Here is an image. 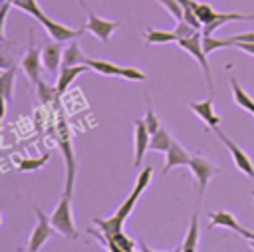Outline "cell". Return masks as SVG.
Wrapping results in <instances>:
<instances>
[{
  "label": "cell",
  "mask_w": 254,
  "mask_h": 252,
  "mask_svg": "<svg viewBox=\"0 0 254 252\" xmlns=\"http://www.w3.org/2000/svg\"><path fill=\"white\" fill-rule=\"evenodd\" d=\"M141 194H143V190H141L139 187H133V190H131V194L127 196V200L115 210V214H113L111 218H93V224L99 226V230H101L103 234H107V236H111V234L123 230V224H125L127 216L133 212V208H135V204H137V200H139Z\"/></svg>",
  "instance_id": "6da1fadb"
},
{
  "label": "cell",
  "mask_w": 254,
  "mask_h": 252,
  "mask_svg": "<svg viewBox=\"0 0 254 252\" xmlns=\"http://www.w3.org/2000/svg\"><path fill=\"white\" fill-rule=\"evenodd\" d=\"M50 222L56 228V232H60L62 236H65L69 240L77 238V232H75V226H73V216H71V194L69 192L62 194L58 206L50 214Z\"/></svg>",
  "instance_id": "7a4b0ae2"
},
{
  "label": "cell",
  "mask_w": 254,
  "mask_h": 252,
  "mask_svg": "<svg viewBox=\"0 0 254 252\" xmlns=\"http://www.w3.org/2000/svg\"><path fill=\"white\" fill-rule=\"evenodd\" d=\"M183 50H187L198 63H200V67H202V71H204V77H206V85H208V89L210 91H214V85H212V75H210V65H208V60H206V52H204V48H202V34H192V36H189V38H183V40H179L177 42Z\"/></svg>",
  "instance_id": "3957f363"
},
{
  "label": "cell",
  "mask_w": 254,
  "mask_h": 252,
  "mask_svg": "<svg viewBox=\"0 0 254 252\" xmlns=\"http://www.w3.org/2000/svg\"><path fill=\"white\" fill-rule=\"evenodd\" d=\"M34 212H36V216H38V222H36V226H34V230H32V234H30V238H28V246H26L28 252L40 250V248L52 238V234L56 232V228L52 226L50 218L46 216V212H44L42 208L34 206Z\"/></svg>",
  "instance_id": "277c9868"
},
{
  "label": "cell",
  "mask_w": 254,
  "mask_h": 252,
  "mask_svg": "<svg viewBox=\"0 0 254 252\" xmlns=\"http://www.w3.org/2000/svg\"><path fill=\"white\" fill-rule=\"evenodd\" d=\"M212 133L216 135V139L228 149V153H230V157H232V163H234V167L238 169V171H242L246 177H254V165H252V161L248 159V155L230 139V137H226L218 127H212Z\"/></svg>",
  "instance_id": "5b68a950"
},
{
  "label": "cell",
  "mask_w": 254,
  "mask_h": 252,
  "mask_svg": "<svg viewBox=\"0 0 254 252\" xmlns=\"http://www.w3.org/2000/svg\"><path fill=\"white\" fill-rule=\"evenodd\" d=\"M189 169L192 171V175H194V179H196L198 196H202V194H204V189H206V185H208V181L218 173V167H214V165H212L210 161H206L204 157L194 155V157H190V161H189Z\"/></svg>",
  "instance_id": "8992f818"
},
{
  "label": "cell",
  "mask_w": 254,
  "mask_h": 252,
  "mask_svg": "<svg viewBox=\"0 0 254 252\" xmlns=\"http://www.w3.org/2000/svg\"><path fill=\"white\" fill-rule=\"evenodd\" d=\"M87 32H91L95 38H99V42H103V44H107L109 42V38H111V34L117 30V28H121V24L119 22H115V20H107V18H101V16H95V14H87V22H85V26H83Z\"/></svg>",
  "instance_id": "52a82bcc"
},
{
  "label": "cell",
  "mask_w": 254,
  "mask_h": 252,
  "mask_svg": "<svg viewBox=\"0 0 254 252\" xmlns=\"http://www.w3.org/2000/svg\"><path fill=\"white\" fill-rule=\"evenodd\" d=\"M40 24L48 30L50 38H54L56 42L75 40V38H79V36L85 32V28H69V26H64V24H60V22H56V20L48 18V16H44V18L40 20Z\"/></svg>",
  "instance_id": "ba28073f"
},
{
  "label": "cell",
  "mask_w": 254,
  "mask_h": 252,
  "mask_svg": "<svg viewBox=\"0 0 254 252\" xmlns=\"http://www.w3.org/2000/svg\"><path fill=\"white\" fill-rule=\"evenodd\" d=\"M149 141H151V131L147 129L145 119L135 121V157H133V167H141L143 155L149 151Z\"/></svg>",
  "instance_id": "9c48e42d"
},
{
  "label": "cell",
  "mask_w": 254,
  "mask_h": 252,
  "mask_svg": "<svg viewBox=\"0 0 254 252\" xmlns=\"http://www.w3.org/2000/svg\"><path fill=\"white\" fill-rule=\"evenodd\" d=\"M42 52H38L34 46H30V50L26 52V56L22 58L20 67L24 69V73L28 75L30 81L38 83L40 81V69H42Z\"/></svg>",
  "instance_id": "30bf717a"
},
{
  "label": "cell",
  "mask_w": 254,
  "mask_h": 252,
  "mask_svg": "<svg viewBox=\"0 0 254 252\" xmlns=\"http://www.w3.org/2000/svg\"><path fill=\"white\" fill-rule=\"evenodd\" d=\"M89 65L87 63H77V65H62L60 67V73H58V81H56V89H58V95H62L77 75H81L83 71H87Z\"/></svg>",
  "instance_id": "8fae6325"
},
{
  "label": "cell",
  "mask_w": 254,
  "mask_h": 252,
  "mask_svg": "<svg viewBox=\"0 0 254 252\" xmlns=\"http://www.w3.org/2000/svg\"><path fill=\"white\" fill-rule=\"evenodd\" d=\"M167 155V161H165V167H163V175H167L171 169L175 167H189V161H190V155L187 153V149H183L181 143L173 141L169 151L165 153Z\"/></svg>",
  "instance_id": "7c38bea8"
},
{
  "label": "cell",
  "mask_w": 254,
  "mask_h": 252,
  "mask_svg": "<svg viewBox=\"0 0 254 252\" xmlns=\"http://www.w3.org/2000/svg\"><path fill=\"white\" fill-rule=\"evenodd\" d=\"M62 58H64V50L60 42H50L42 48V63L48 71H58L62 67Z\"/></svg>",
  "instance_id": "4fadbf2b"
},
{
  "label": "cell",
  "mask_w": 254,
  "mask_h": 252,
  "mask_svg": "<svg viewBox=\"0 0 254 252\" xmlns=\"http://www.w3.org/2000/svg\"><path fill=\"white\" fill-rule=\"evenodd\" d=\"M190 107V111H194L196 113V117H200L204 123H206V127H218L220 125V117L216 115V111H214V105H212V99H204V101H194V103H190L189 105Z\"/></svg>",
  "instance_id": "5bb4252c"
},
{
  "label": "cell",
  "mask_w": 254,
  "mask_h": 252,
  "mask_svg": "<svg viewBox=\"0 0 254 252\" xmlns=\"http://www.w3.org/2000/svg\"><path fill=\"white\" fill-rule=\"evenodd\" d=\"M216 226H222V228H230L234 232H240L244 226L238 224V220L234 218L232 212L228 210H214L210 212V222H208V228H216Z\"/></svg>",
  "instance_id": "9a60e30c"
},
{
  "label": "cell",
  "mask_w": 254,
  "mask_h": 252,
  "mask_svg": "<svg viewBox=\"0 0 254 252\" xmlns=\"http://www.w3.org/2000/svg\"><path fill=\"white\" fill-rule=\"evenodd\" d=\"M252 18H254V14H238V12L218 14L210 24H206V26L202 28V34H204V36H210V34H214V30H218L220 26H224V24H228V22H236V20H252Z\"/></svg>",
  "instance_id": "2e32d148"
},
{
  "label": "cell",
  "mask_w": 254,
  "mask_h": 252,
  "mask_svg": "<svg viewBox=\"0 0 254 252\" xmlns=\"http://www.w3.org/2000/svg\"><path fill=\"white\" fill-rule=\"evenodd\" d=\"M89 65V69L101 73V75H113V77H123V65H117V63H111V62H105V60H91L87 58L85 62Z\"/></svg>",
  "instance_id": "e0dca14e"
},
{
  "label": "cell",
  "mask_w": 254,
  "mask_h": 252,
  "mask_svg": "<svg viewBox=\"0 0 254 252\" xmlns=\"http://www.w3.org/2000/svg\"><path fill=\"white\" fill-rule=\"evenodd\" d=\"M230 89H232V97H234V103L242 109H246L248 113H254V99L240 87V83L236 81V77H230Z\"/></svg>",
  "instance_id": "ac0fdd59"
},
{
  "label": "cell",
  "mask_w": 254,
  "mask_h": 252,
  "mask_svg": "<svg viewBox=\"0 0 254 252\" xmlns=\"http://www.w3.org/2000/svg\"><path fill=\"white\" fill-rule=\"evenodd\" d=\"M87 58L81 50V46L77 42H71L65 50H64V58H62V65H77V63H85Z\"/></svg>",
  "instance_id": "d6986e66"
},
{
  "label": "cell",
  "mask_w": 254,
  "mask_h": 252,
  "mask_svg": "<svg viewBox=\"0 0 254 252\" xmlns=\"http://www.w3.org/2000/svg\"><path fill=\"white\" fill-rule=\"evenodd\" d=\"M171 143H173L171 135L161 127V129H157L155 133H151L149 149H151V151H155V153H167V151H169V147H171Z\"/></svg>",
  "instance_id": "ffe728a7"
},
{
  "label": "cell",
  "mask_w": 254,
  "mask_h": 252,
  "mask_svg": "<svg viewBox=\"0 0 254 252\" xmlns=\"http://www.w3.org/2000/svg\"><path fill=\"white\" fill-rule=\"evenodd\" d=\"M196 244H198V214L194 212V214H192V220H190V224H189L187 236H185V240H183L181 250H183V252H194V250H196Z\"/></svg>",
  "instance_id": "44dd1931"
},
{
  "label": "cell",
  "mask_w": 254,
  "mask_h": 252,
  "mask_svg": "<svg viewBox=\"0 0 254 252\" xmlns=\"http://www.w3.org/2000/svg\"><path fill=\"white\" fill-rule=\"evenodd\" d=\"M14 81H16V67H8L2 75H0V91H2V103H8L12 97V89H14Z\"/></svg>",
  "instance_id": "7402d4cb"
},
{
  "label": "cell",
  "mask_w": 254,
  "mask_h": 252,
  "mask_svg": "<svg viewBox=\"0 0 254 252\" xmlns=\"http://www.w3.org/2000/svg\"><path fill=\"white\" fill-rule=\"evenodd\" d=\"M145 42L147 44H171V42H177V34L175 32H167V30L149 28L145 32Z\"/></svg>",
  "instance_id": "603a6c76"
},
{
  "label": "cell",
  "mask_w": 254,
  "mask_h": 252,
  "mask_svg": "<svg viewBox=\"0 0 254 252\" xmlns=\"http://www.w3.org/2000/svg\"><path fill=\"white\" fill-rule=\"evenodd\" d=\"M192 10H194V14L198 16V20L202 22V28H204L206 24H210V22L218 16V12H216L210 4H206V2H198V0L192 2Z\"/></svg>",
  "instance_id": "cb8c5ba5"
},
{
  "label": "cell",
  "mask_w": 254,
  "mask_h": 252,
  "mask_svg": "<svg viewBox=\"0 0 254 252\" xmlns=\"http://www.w3.org/2000/svg\"><path fill=\"white\" fill-rule=\"evenodd\" d=\"M230 46H236V42H234L232 38L222 40V38H214L212 34H210V36H204V34H202V48H204L206 56L212 54V52L218 50V48H230Z\"/></svg>",
  "instance_id": "d4e9b609"
},
{
  "label": "cell",
  "mask_w": 254,
  "mask_h": 252,
  "mask_svg": "<svg viewBox=\"0 0 254 252\" xmlns=\"http://www.w3.org/2000/svg\"><path fill=\"white\" fill-rule=\"evenodd\" d=\"M48 161H50V151L44 153V155H40V157H36V159H22V161L16 165V169L22 171V173H32V171L42 169Z\"/></svg>",
  "instance_id": "484cf974"
},
{
  "label": "cell",
  "mask_w": 254,
  "mask_h": 252,
  "mask_svg": "<svg viewBox=\"0 0 254 252\" xmlns=\"http://www.w3.org/2000/svg\"><path fill=\"white\" fill-rule=\"evenodd\" d=\"M12 4L16 6V8H20V10H24L26 14H30L32 18H36L38 22L46 16L44 12H42V8L38 6V2L36 0H12Z\"/></svg>",
  "instance_id": "4316f807"
},
{
  "label": "cell",
  "mask_w": 254,
  "mask_h": 252,
  "mask_svg": "<svg viewBox=\"0 0 254 252\" xmlns=\"http://www.w3.org/2000/svg\"><path fill=\"white\" fill-rule=\"evenodd\" d=\"M159 4H163L165 8H167V12L179 22V20H183V16H185V8H183V4L179 2V0H157Z\"/></svg>",
  "instance_id": "83f0119b"
},
{
  "label": "cell",
  "mask_w": 254,
  "mask_h": 252,
  "mask_svg": "<svg viewBox=\"0 0 254 252\" xmlns=\"http://www.w3.org/2000/svg\"><path fill=\"white\" fill-rule=\"evenodd\" d=\"M36 87H38V99H40L42 103L52 101V99H54V95L58 93L56 85L52 87V85H48V83H44V81H38V83H36Z\"/></svg>",
  "instance_id": "f1b7e54d"
},
{
  "label": "cell",
  "mask_w": 254,
  "mask_h": 252,
  "mask_svg": "<svg viewBox=\"0 0 254 252\" xmlns=\"http://www.w3.org/2000/svg\"><path fill=\"white\" fill-rule=\"evenodd\" d=\"M196 32H198V30H196L194 26H190L189 22H185V20H179V22H177V28H175L177 42L183 40V38H189V36H192V34H196Z\"/></svg>",
  "instance_id": "f546056e"
},
{
  "label": "cell",
  "mask_w": 254,
  "mask_h": 252,
  "mask_svg": "<svg viewBox=\"0 0 254 252\" xmlns=\"http://www.w3.org/2000/svg\"><path fill=\"white\" fill-rule=\"evenodd\" d=\"M145 123H147V129L151 131V133H155L157 129H161V125H159V119H157V115H155V111H153V107H151V103L147 101V113H145Z\"/></svg>",
  "instance_id": "4dcf8cb0"
},
{
  "label": "cell",
  "mask_w": 254,
  "mask_h": 252,
  "mask_svg": "<svg viewBox=\"0 0 254 252\" xmlns=\"http://www.w3.org/2000/svg\"><path fill=\"white\" fill-rule=\"evenodd\" d=\"M123 77L125 79H131V81H143L147 75L141 69H137V67H125L123 69Z\"/></svg>",
  "instance_id": "1f68e13d"
},
{
  "label": "cell",
  "mask_w": 254,
  "mask_h": 252,
  "mask_svg": "<svg viewBox=\"0 0 254 252\" xmlns=\"http://www.w3.org/2000/svg\"><path fill=\"white\" fill-rule=\"evenodd\" d=\"M10 6H12V2L8 0L4 6H2V14H0V26H2V36H4V32H6V16H8V10H10Z\"/></svg>",
  "instance_id": "d6a6232c"
},
{
  "label": "cell",
  "mask_w": 254,
  "mask_h": 252,
  "mask_svg": "<svg viewBox=\"0 0 254 252\" xmlns=\"http://www.w3.org/2000/svg\"><path fill=\"white\" fill-rule=\"evenodd\" d=\"M234 42H254V32H244L238 36H232Z\"/></svg>",
  "instance_id": "836d02e7"
},
{
  "label": "cell",
  "mask_w": 254,
  "mask_h": 252,
  "mask_svg": "<svg viewBox=\"0 0 254 252\" xmlns=\"http://www.w3.org/2000/svg\"><path fill=\"white\" fill-rule=\"evenodd\" d=\"M236 46L244 52H248L250 56H254V42H236Z\"/></svg>",
  "instance_id": "e575fe53"
},
{
  "label": "cell",
  "mask_w": 254,
  "mask_h": 252,
  "mask_svg": "<svg viewBox=\"0 0 254 252\" xmlns=\"http://www.w3.org/2000/svg\"><path fill=\"white\" fill-rule=\"evenodd\" d=\"M77 2H79V6H85V2H83V0H77Z\"/></svg>",
  "instance_id": "d590c367"
},
{
  "label": "cell",
  "mask_w": 254,
  "mask_h": 252,
  "mask_svg": "<svg viewBox=\"0 0 254 252\" xmlns=\"http://www.w3.org/2000/svg\"><path fill=\"white\" fill-rule=\"evenodd\" d=\"M10 2H12V0H10Z\"/></svg>",
  "instance_id": "8d00e7d4"
},
{
  "label": "cell",
  "mask_w": 254,
  "mask_h": 252,
  "mask_svg": "<svg viewBox=\"0 0 254 252\" xmlns=\"http://www.w3.org/2000/svg\"><path fill=\"white\" fill-rule=\"evenodd\" d=\"M252 115H254V113H252Z\"/></svg>",
  "instance_id": "74e56055"
}]
</instances>
